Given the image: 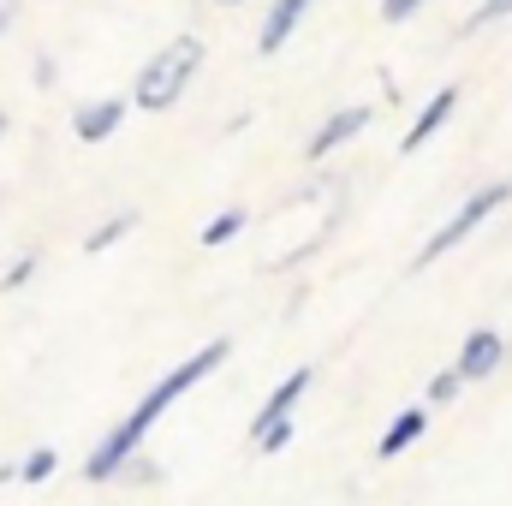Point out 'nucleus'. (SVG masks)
Returning a JSON list of instances; mask_svg holds the SVG:
<instances>
[{
    "label": "nucleus",
    "mask_w": 512,
    "mask_h": 506,
    "mask_svg": "<svg viewBox=\"0 0 512 506\" xmlns=\"http://www.w3.org/2000/svg\"><path fill=\"white\" fill-rule=\"evenodd\" d=\"M227 352H233V340H209L203 352H191L185 364H173V370L155 381V387H149V393H143V399H137V405L126 411V417H120V423H114V429H108V435L96 441V453L84 459V477H90V483H108V477H114V471L126 465L131 453L143 447V435H149V429L161 423V411H167V405H173L179 393H191V387H197L203 376H215V370L227 364Z\"/></svg>",
    "instance_id": "nucleus-1"
},
{
    "label": "nucleus",
    "mask_w": 512,
    "mask_h": 506,
    "mask_svg": "<svg viewBox=\"0 0 512 506\" xmlns=\"http://www.w3.org/2000/svg\"><path fill=\"white\" fill-rule=\"evenodd\" d=\"M203 66V42L197 36H173L143 72H137V90H131V102L143 108V114H161V108H173L179 96H185V84H191V72Z\"/></svg>",
    "instance_id": "nucleus-2"
},
{
    "label": "nucleus",
    "mask_w": 512,
    "mask_h": 506,
    "mask_svg": "<svg viewBox=\"0 0 512 506\" xmlns=\"http://www.w3.org/2000/svg\"><path fill=\"white\" fill-rule=\"evenodd\" d=\"M507 203H512V185H507V179H495V185H483L477 197H465V203H459V215H453V221H447V227H441L423 251H417V268H429V262H441L453 245H465V239H471L489 215H501Z\"/></svg>",
    "instance_id": "nucleus-3"
},
{
    "label": "nucleus",
    "mask_w": 512,
    "mask_h": 506,
    "mask_svg": "<svg viewBox=\"0 0 512 506\" xmlns=\"http://www.w3.org/2000/svg\"><path fill=\"white\" fill-rule=\"evenodd\" d=\"M310 381H316V370L304 364V370H292V376H286L274 393H268V399H262V411L251 417V441H256V435H268V429H280V423H292V405L310 393Z\"/></svg>",
    "instance_id": "nucleus-4"
},
{
    "label": "nucleus",
    "mask_w": 512,
    "mask_h": 506,
    "mask_svg": "<svg viewBox=\"0 0 512 506\" xmlns=\"http://www.w3.org/2000/svg\"><path fill=\"white\" fill-rule=\"evenodd\" d=\"M501 358H507V340H501L495 328H477V334H465L453 376H459V381H483V376H495V364H501Z\"/></svg>",
    "instance_id": "nucleus-5"
},
{
    "label": "nucleus",
    "mask_w": 512,
    "mask_h": 506,
    "mask_svg": "<svg viewBox=\"0 0 512 506\" xmlns=\"http://www.w3.org/2000/svg\"><path fill=\"white\" fill-rule=\"evenodd\" d=\"M364 126H370V108H340V114H328V120H322V131L310 137V149H304V155H310V161H328L340 143H352Z\"/></svg>",
    "instance_id": "nucleus-6"
},
{
    "label": "nucleus",
    "mask_w": 512,
    "mask_h": 506,
    "mask_svg": "<svg viewBox=\"0 0 512 506\" xmlns=\"http://www.w3.org/2000/svg\"><path fill=\"white\" fill-rule=\"evenodd\" d=\"M453 108H459V84H447V90H435V96L423 102V114L411 120V131H405L399 143H405V149H423V143H429L435 131L447 126V120H453Z\"/></svg>",
    "instance_id": "nucleus-7"
},
{
    "label": "nucleus",
    "mask_w": 512,
    "mask_h": 506,
    "mask_svg": "<svg viewBox=\"0 0 512 506\" xmlns=\"http://www.w3.org/2000/svg\"><path fill=\"white\" fill-rule=\"evenodd\" d=\"M304 12H310V0H274V6H268V18H262V30H256V48H262V54L286 48V42H292V30L304 24Z\"/></svg>",
    "instance_id": "nucleus-8"
},
{
    "label": "nucleus",
    "mask_w": 512,
    "mask_h": 506,
    "mask_svg": "<svg viewBox=\"0 0 512 506\" xmlns=\"http://www.w3.org/2000/svg\"><path fill=\"white\" fill-rule=\"evenodd\" d=\"M126 120V102L120 96H102V102H84L78 114H72V131L84 137V143H102V137H114Z\"/></svg>",
    "instance_id": "nucleus-9"
},
{
    "label": "nucleus",
    "mask_w": 512,
    "mask_h": 506,
    "mask_svg": "<svg viewBox=\"0 0 512 506\" xmlns=\"http://www.w3.org/2000/svg\"><path fill=\"white\" fill-rule=\"evenodd\" d=\"M423 429H429V411H423V405H405V411H399V417L382 429V441H376V459H399V453H405V447H411Z\"/></svg>",
    "instance_id": "nucleus-10"
},
{
    "label": "nucleus",
    "mask_w": 512,
    "mask_h": 506,
    "mask_svg": "<svg viewBox=\"0 0 512 506\" xmlns=\"http://www.w3.org/2000/svg\"><path fill=\"white\" fill-rule=\"evenodd\" d=\"M245 221H251L245 209H227V215H215V221L203 227V245H227V239H239V233H245Z\"/></svg>",
    "instance_id": "nucleus-11"
},
{
    "label": "nucleus",
    "mask_w": 512,
    "mask_h": 506,
    "mask_svg": "<svg viewBox=\"0 0 512 506\" xmlns=\"http://www.w3.org/2000/svg\"><path fill=\"white\" fill-rule=\"evenodd\" d=\"M131 227H137V215H114V221H102V227H96V233L84 239V251H90V256H96V251H108L114 239H126Z\"/></svg>",
    "instance_id": "nucleus-12"
},
{
    "label": "nucleus",
    "mask_w": 512,
    "mask_h": 506,
    "mask_svg": "<svg viewBox=\"0 0 512 506\" xmlns=\"http://www.w3.org/2000/svg\"><path fill=\"white\" fill-rule=\"evenodd\" d=\"M54 465H60V453H54V447H36V453L18 465V477H24V483H48V477H54Z\"/></svg>",
    "instance_id": "nucleus-13"
},
{
    "label": "nucleus",
    "mask_w": 512,
    "mask_h": 506,
    "mask_svg": "<svg viewBox=\"0 0 512 506\" xmlns=\"http://www.w3.org/2000/svg\"><path fill=\"white\" fill-rule=\"evenodd\" d=\"M512 18V0H483L471 18H465V30H489V24H507Z\"/></svg>",
    "instance_id": "nucleus-14"
},
{
    "label": "nucleus",
    "mask_w": 512,
    "mask_h": 506,
    "mask_svg": "<svg viewBox=\"0 0 512 506\" xmlns=\"http://www.w3.org/2000/svg\"><path fill=\"white\" fill-rule=\"evenodd\" d=\"M459 387H465V381L453 376V370H441V376L429 381V405H453V399H459Z\"/></svg>",
    "instance_id": "nucleus-15"
},
{
    "label": "nucleus",
    "mask_w": 512,
    "mask_h": 506,
    "mask_svg": "<svg viewBox=\"0 0 512 506\" xmlns=\"http://www.w3.org/2000/svg\"><path fill=\"white\" fill-rule=\"evenodd\" d=\"M429 0H382V18L387 24H399V18H411V12H423Z\"/></svg>",
    "instance_id": "nucleus-16"
},
{
    "label": "nucleus",
    "mask_w": 512,
    "mask_h": 506,
    "mask_svg": "<svg viewBox=\"0 0 512 506\" xmlns=\"http://www.w3.org/2000/svg\"><path fill=\"white\" fill-rule=\"evenodd\" d=\"M30 268H36V256H24L18 268H6V286H24V280H30Z\"/></svg>",
    "instance_id": "nucleus-17"
},
{
    "label": "nucleus",
    "mask_w": 512,
    "mask_h": 506,
    "mask_svg": "<svg viewBox=\"0 0 512 506\" xmlns=\"http://www.w3.org/2000/svg\"><path fill=\"white\" fill-rule=\"evenodd\" d=\"M6 12H12V0H0V30H6Z\"/></svg>",
    "instance_id": "nucleus-18"
},
{
    "label": "nucleus",
    "mask_w": 512,
    "mask_h": 506,
    "mask_svg": "<svg viewBox=\"0 0 512 506\" xmlns=\"http://www.w3.org/2000/svg\"><path fill=\"white\" fill-rule=\"evenodd\" d=\"M0 137H6V114H0Z\"/></svg>",
    "instance_id": "nucleus-19"
},
{
    "label": "nucleus",
    "mask_w": 512,
    "mask_h": 506,
    "mask_svg": "<svg viewBox=\"0 0 512 506\" xmlns=\"http://www.w3.org/2000/svg\"><path fill=\"white\" fill-rule=\"evenodd\" d=\"M221 6H239V0H221Z\"/></svg>",
    "instance_id": "nucleus-20"
}]
</instances>
